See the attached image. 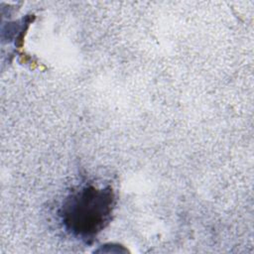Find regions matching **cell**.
Here are the masks:
<instances>
[{
    "label": "cell",
    "mask_w": 254,
    "mask_h": 254,
    "mask_svg": "<svg viewBox=\"0 0 254 254\" xmlns=\"http://www.w3.org/2000/svg\"><path fill=\"white\" fill-rule=\"evenodd\" d=\"M115 203V194L110 186L86 184L64 199L59 215L66 232L90 243L110 222Z\"/></svg>",
    "instance_id": "obj_1"
}]
</instances>
